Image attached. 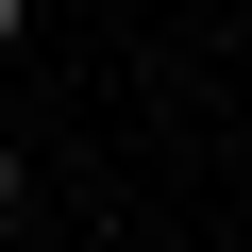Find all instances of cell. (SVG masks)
<instances>
[{"instance_id": "6da1fadb", "label": "cell", "mask_w": 252, "mask_h": 252, "mask_svg": "<svg viewBox=\"0 0 252 252\" xmlns=\"http://www.w3.org/2000/svg\"><path fill=\"white\" fill-rule=\"evenodd\" d=\"M0 51H17V0H0Z\"/></svg>"}]
</instances>
